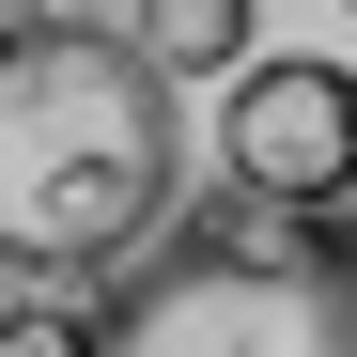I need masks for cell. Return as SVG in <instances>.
<instances>
[{"label": "cell", "instance_id": "obj_1", "mask_svg": "<svg viewBox=\"0 0 357 357\" xmlns=\"http://www.w3.org/2000/svg\"><path fill=\"white\" fill-rule=\"evenodd\" d=\"M187 202V109L93 16H16L0 31V280L63 295L140 264Z\"/></svg>", "mask_w": 357, "mask_h": 357}, {"label": "cell", "instance_id": "obj_2", "mask_svg": "<svg viewBox=\"0 0 357 357\" xmlns=\"http://www.w3.org/2000/svg\"><path fill=\"white\" fill-rule=\"evenodd\" d=\"M93 357H357V218H202L93 295Z\"/></svg>", "mask_w": 357, "mask_h": 357}, {"label": "cell", "instance_id": "obj_3", "mask_svg": "<svg viewBox=\"0 0 357 357\" xmlns=\"http://www.w3.org/2000/svg\"><path fill=\"white\" fill-rule=\"evenodd\" d=\"M218 171L249 187V218H342L357 202V63H326V47L249 63L218 109Z\"/></svg>", "mask_w": 357, "mask_h": 357}, {"label": "cell", "instance_id": "obj_4", "mask_svg": "<svg viewBox=\"0 0 357 357\" xmlns=\"http://www.w3.org/2000/svg\"><path fill=\"white\" fill-rule=\"evenodd\" d=\"M125 47H140L171 93H187V78H249V63H264V0H140Z\"/></svg>", "mask_w": 357, "mask_h": 357}, {"label": "cell", "instance_id": "obj_5", "mask_svg": "<svg viewBox=\"0 0 357 357\" xmlns=\"http://www.w3.org/2000/svg\"><path fill=\"white\" fill-rule=\"evenodd\" d=\"M0 357H93V311L78 295H16L0 311Z\"/></svg>", "mask_w": 357, "mask_h": 357}, {"label": "cell", "instance_id": "obj_6", "mask_svg": "<svg viewBox=\"0 0 357 357\" xmlns=\"http://www.w3.org/2000/svg\"><path fill=\"white\" fill-rule=\"evenodd\" d=\"M31 16H109V0H31Z\"/></svg>", "mask_w": 357, "mask_h": 357}]
</instances>
